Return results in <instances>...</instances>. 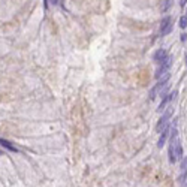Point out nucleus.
<instances>
[{
  "mask_svg": "<svg viewBox=\"0 0 187 187\" xmlns=\"http://www.w3.org/2000/svg\"><path fill=\"white\" fill-rule=\"evenodd\" d=\"M160 133H162V135H160V138H159V142H157V147H159V148H162V147L165 145V142H166V138H168V133H169V127L163 129Z\"/></svg>",
  "mask_w": 187,
  "mask_h": 187,
  "instance_id": "423d86ee",
  "label": "nucleus"
},
{
  "mask_svg": "<svg viewBox=\"0 0 187 187\" xmlns=\"http://www.w3.org/2000/svg\"><path fill=\"white\" fill-rule=\"evenodd\" d=\"M0 145L6 147V148L11 150V151H17V148H15L14 145H11V142H8V141H5V139H0Z\"/></svg>",
  "mask_w": 187,
  "mask_h": 187,
  "instance_id": "6e6552de",
  "label": "nucleus"
},
{
  "mask_svg": "<svg viewBox=\"0 0 187 187\" xmlns=\"http://www.w3.org/2000/svg\"><path fill=\"white\" fill-rule=\"evenodd\" d=\"M172 32V18L165 17L160 23V36H166Z\"/></svg>",
  "mask_w": 187,
  "mask_h": 187,
  "instance_id": "f03ea898",
  "label": "nucleus"
},
{
  "mask_svg": "<svg viewBox=\"0 0 187 187\" xmlns=\"http://www.w3.org/2000/svg\"><path fill=\"white\" fill-rule=\"evenodd\" d=\"M175 96H177V91H172V93H169V94H166V96H163V100L160 102V106H159V111H163V109H166V106L175 99Z\"/></svg>",
  "mask_w": 187,
  "mask_h": 187,
  "instance_id": "20e7f679",
  "label": "nucleus"
},
{
  "mask_svg": "<svg viewBox=\"0 0 187 187\" xmlns=\"http://www.w3.org/2000/svg\"><path fill=\"white\" fill-rule=\"evenodd\" d=\"M183 159V147L178 139V130L177 124L172 126V133H171V145H169V160L175 163L177 160Z\"/></svg>",
  "mask_w": 187,
  "mask_h": 187,
  "instance_id": "f257e3e1",
  "label": "nucleus"
},
{
  "mask_svg": "<svg viewBox=\"0 0 187 187\" xmlns=\"http://www.w3.org/2000/svg\"><path fill=\"white\" fill-rule=\"evenodd\" d=\"M169 57V54H168V51L166 49H157L156 52H154V62L157 63V65H160V63H163L166 59Z\"/></svg>",
  "mask_w": 187,
  "mask_h": 187,
  "instance_id": "39448f33",
  "label": "nucleus"
},
{
  "mask_svg": "<svg viewBox=\"0 0 187 187\" xmlns=\"http://www.w3.org/2000/svg\"><path fill=\"white\" fill-rule=\"evenodd\" d=\"M52 5H62V0H49Z\"/></svg>",
  "mask_w": 187,
  "mask_h": 187,
  "instance_id": "9b49d317",
  "label": "nucleus"
},
{
  "mask_svg": "<svg viewBox=\"0 0 187 187\" xmlns=\"http://www.w3.org/2000/svg\"><path fill=\"white\" fill-rule=\"evenodd\" d=\"M172 5H174V0H163V3H162V6H160L162 12H168V11L172 8Z\"/></svg>",
  "mask_w": 187,
  "mask_h": 187,
  "instance_id": "0eeeda50",
  "label": "nucleus"
},
{
  "mask_svg": "<svg viewBox=\"0 0 187 187\" xmlns=\"http://www.w3.org/2000/svg\"><path fill=\"white\" fill-rule=\"evenodd\" d=\"M180 183L183 187H186V171H183V175L180 177Z\"/></svg>",
  "mask_w": 187,
  "mask_h": 187,
  "instance_id": "9d476101",
  "label": "nucleus"
},
{
  "mask_svg": "<svg viewBox=\"0 0 187 187\" xmlns=\"http://www.w3.org/2000/svg\"><path fill=\"white\" fill-rule=\"evenodd\" d=\"M166 108H168V111L162 115V118H160V121H159V124H157V132H162L163 129H166V127H168L169 117H171V115H172V112H174V108H172V106H166Z\"/></svg>",
  "mask_w": 187,
  "mask_h": 187,
  "instance_id": "7ed1b4c3",
  "label": "nucleus"
},
{
  "mask_svg": "<svg viewBox=\"0 0 187 187\" xmlns=\"http://www.w3.org/2000/svg\"><path fill=\"white\" fill-rule=\"evenodd\" d=\"M186 26H187V18H186V15H183L180 18V27L181 29H186Z\"/></svg>",
  "mask_w": 187,
  "mask_h": 187,
  "instance_id": "1a4fd4ad",
  "label": "nucleus"
},
{
  "mask_svg": "<svg viewBox=\"0 0 187 187\" xmlns=\"http://www.w3.org/2000/svg\"><path fill=\"white\" fill-rule=\"evenodd\" d=\"M186 6V0H181V8H184Z\"/></svg>",
  "mask_w": 187,
  "mask_h": 187,
  "instance_id": "ddd939ff",
  "label": "nucleus"
},
{
  "mask_svg": "<svg viewBox=\"0 0 187 187\" xmlns=\"http://www.w3.org/2000/svg\"><path fill=\"white\" fill-rule=\"evenodd\" d=\"M181 42H186V33H184V35H181Z\"/></svg>",
  "mask_w": 187,
  "mask_h": 187,
  "instance_id": "f8f14e48",
  "label": "nucleus"
}]
</instances>
